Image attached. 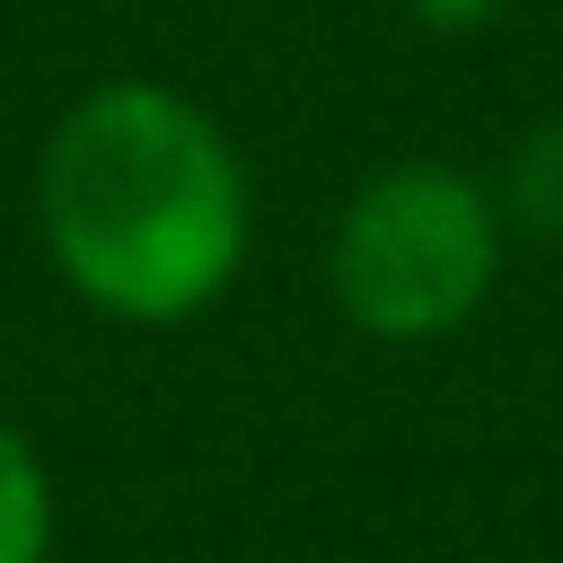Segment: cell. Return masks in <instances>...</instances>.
Returning a JSON list of instances; mask_svg holds the SVG:
<instances>
[{
    "label": "cell",
    "mask_w": 563,
    "mask_h": 563,
    "mask_svg": "<svg viewBox=\"0 0 563 563\" xmlns=\"http://www.w3.org/2000/svg\"><path fill=\"white\" fill-rule=\"evenodd\" d=\"M501 211L528 229V238H563V114L537 123L510 167H501Z\"/></svg>",
    "instance_id": "277c9868"
},
{
    "label": "cell",
    "mask_w": 563,
    "mask_h": 563,
    "mask_svg": "<svg viewBox=\"0 0 563 563\" xmlns=\"http://www.w3.org/2000/svg\"><path fill=\"white\" fill-rule=\"evenodd\" d=\"M53 273L132 325L211 308L246 255V176L202 106L150 79L88 88L35 167Z\"/></svg>",
    "instance_id": "6da1fadb"
},
{
    "label": "cell",
    "mask_w": 563,
    "mask_h": 563,
    "mask_svg": "<svg viewBox=\"0 0 563 563\" xmlns=\"http://www.w3.org/2000/svg\"><path fill=\"white\" fill-rule=\"evenodd\" d=\"M422 26H440V35H475V26H493L510 0H405Z\"/></svg>",
    "instance_id": "5b68a950"
},
{
    "label": "cell",
    "mask_w": 563,
    "mask_h": 563,
    "mask_svg": "<svg viewBox=\"0 0 563 563\" xmlns=\"http://www.w3.org/2000/svg\"><path fill=\"white\" fill-rule=\"evenodd\" d=\"M44 545H53V484L35 449L0 422V563H44Z\"/></svg>",
    "instance_id": "3957f363"
},
{
    "label": "cell",
    "mask_w": 563,
    "mask_h": 563,
    "mask_svg": "<svg viewBox=\"0 0 563 563\" xmlns=\"http://www.w3.org/2000/svg\"><path fill=\"white\" fill-rule=\"evenodd\" d=\"M501 264V211L457 167H387L352 194L325 246L334 308L378 343H431L466 325Z\"/></svg>",
    "instance_id": "7a4b0ae2"
}]
</instances>
